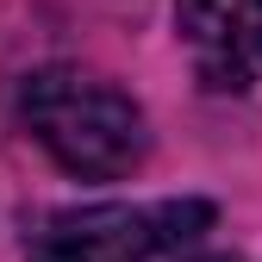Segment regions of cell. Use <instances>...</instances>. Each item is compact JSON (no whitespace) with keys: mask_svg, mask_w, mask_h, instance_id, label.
<instances>
[{"mask_svg":"<svg viewBox=\"0 0 262 262\" xmlns=\"http://www.w3.org/2000/svg\"><path fill=\"white\" fill-rule=\"evenodd\" d=\"M212 225L206 200H156V206H62L44 212L25 231V256L31 262H150L162 250L193 244Z\"/></svg>","mask_w":262,"mask_h":262,"instance_id":"7a4b0ae2","label":"cell"},{"mask_svg":"<svg viewBox=\"0 0 262 262\" xmlns=\"http://www.w3.org/2000/svg\"><path fill=\"white\" fill-rule=\"evenodd\" d=\"M13 106H19V125L56 156V169H69L81 181H119L150 150L144 106L125 88L75 69V62L31 69L13 94Z\"/></svg>","mask_w":262,"mask_h":262,"instance_id":"6da1fadb","label":"cell"},{"mask_svg":"<svg viewBox=\"0 0 262 262\" xmlns=\"http://www.w3.org/2000/svg\"><path fill=\"white\" fill-rule=\"evenodd\" d=\"M175 25L206 94H250L262 81V0H175Z\"/></svg>","mask_w":262,"mask_h":262,"instance_id":"3957f363","label":"cell"},{"mask_svg":"<svg viewBox=\"0 0 262 262\" xmlns=\"http://www.w3.org/2000/svg\"><path fill=\"white\" fill-rule=\"evenodd\" d=\"M187 262H237V256H187Z\"/></svg>","mask_w":262,"mask_h":262,"instance_id":"277c9868","label":"cell"}]
</instances>
